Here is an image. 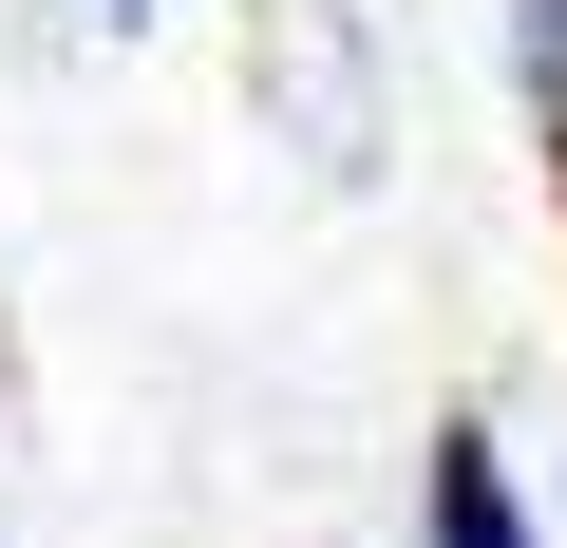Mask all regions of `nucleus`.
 <instances>
[{"instance_id":"obj_1","label":"nucleus","mask_w":567,"mask_h":548,"mask_svg":"<svg viewBox=\"0 0 567 548\" xmlns=\"http://www.w3.org/2000/svg\"><path fill=\"white\" fill-rule=\"evenodd\" d=\"M246 76L303 95V152H322V170L379 152V114H360V20H341V0H265V58H246Z\"/></svg>"},{"instance_id":"obj_2","label":"nucleus","mask_w":567,"mask_h":548,"mask_svg":"<svg viewBox=\"0 0 567 548\" xmlns=\"http://www.w3.org/2000/svg\"><path fill=\"white\" fill-rule=\"evenodd\" d=\"M416 548H548L492 416H435V435H416Z\"/></svg>"},{"instance_id":"obj_3","label":"nucleus","mask_w":567,"mask_h":548,"mask_svg":"<svg viewBox=\"0 0 567 548\" xmlns=\"http://www.w3.org/2000/svg\"><path fill=\"white\" fill-rule=\"evenodd\" d=\"M511 95H529V152L567 170V0H511Z\"/></svg>"},{"instance_id":"obj_4","label":"nucleus","mask_w":567,"mask_h":548,"mask_svg":"<svg viewBox=\"0 0 567 548\" xmlns=\"http://www.w3.org/2000/svg\"><path fill=\"white\" fill-rule=\"evenodd\" d=\"M114 20H152V0H114Z\"/></svg>"}]
</instances>
